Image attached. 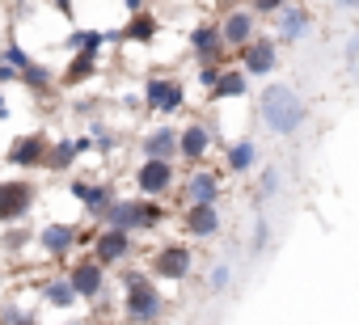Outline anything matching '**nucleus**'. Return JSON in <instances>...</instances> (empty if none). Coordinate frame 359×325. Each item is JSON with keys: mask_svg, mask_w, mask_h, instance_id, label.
Here are the masks:
<instances>
[{"mask_svg": "<svg viewBox=\"0 0 359 325\" xmlns=\"http://www.w3.org/2000/svg\"><path fill=\"white\" fill-rule=\"evenodd\" d=\"M258 110H262V123H266L275 135H292V131H300V123H304V102H300V93L287 89V85H271V89L262 93Z\"/></svg>", "mask_w": 359, "mask_h": 325, "instance_id": "obj_1", "label": "nucleus"}, {"mask_svg": "<svg viewBox=\"0 0 359 325\" xmlns=\"http://www.w3.org/2000/svg\"><path fill=\"white\" fill-rule=\"evenodd\" d=\"M182 233H191L199 241L216 237L220 233V207L216 203H187L182 207Z\"/></svg>", "mask_w": 359, "mask_h": 325, "instance_id": "obj_2", "label": "nucleus"}, {"mask_svg": "<svg viewBox=\"0 0 359 325\" xmlns=\"http://www.w3.org/2000/svg\"><path fill=\"white\" fill-rule=\"evenodd\" d=\"M191 266H195V254L187 245H165L152 258V275H161V279H187Z\"/></svg>", "mask_w": 359, "mask_h": 325, "instance_id": "obj_3", "label": "nucleus"}, {"mask_svg": "<svg viewBox=\"0 0 359 325\" xmlns=\"http://www.w3.org/2000/svg\"><path fill=\"white\" fill-rule=\"evenodd\" d=\"M169 182H173V165H169V156H148L144 165H140V174H135L140 195H165V191H169Z\"/></svg>", "mask_w": 359, "mask_h": 325, "instance_id": "obj_4", "label": "nucleus"}, {"mask_svg": "<svg viewBox=\"0 0 359 325\" xmlns=\"http://www.w3.org/2000/svg\"><path fill=\"white\" fill-rule=\"evenodd\" d=\"M47 152H51L47 135H22V139H13V148H9V165L47 170Z\"/></svg>", "mask_w": 359, "mask_h": 325, "instance_id": "obj_5", "label": "nucleus"}, {"mask_svg": "<svg viewBox=\"0 0 359 325\" xmlns=\"http://www.w3.org/2000/svg\"><path fill=\"white\" fill-rule=\"evenodd\" d=\"M182 97H187L182 81H161V76H152V81H148V89H144L148 110H161V114H173L177 106H182Z\"/></svg>", "mask_w": 359, "mask_h": 325, "instance_id": "obj_6", "label": "nucleus"}, {"mask_svg": "<svg viewBox=\"0 0 359 325\" xmlns=\"http://www.w3.org/2000/svg\"><path fill=\"white\" fill-rule=\"evenodd\" d=\"M123 312H127L131 321H152V317L161 312V291L152 287V279H148V283H140V287H127Z\"/></svg>", "mask_w": 359, "mask_h": 325, "instance_id": "obj_7", "label": "nucleus"}, {"mask_svg": "<svg viewBox=\"0 0 359 325\" xmlns=\"http://www.w3.org/2000/svg\"><path fill=\"white\" fill-rule=\"evenodd\" d=\"M30 203H34V186L30 182H0V220H18V216H26L30 212Z\"/></svg>", "mask_w": 359, "mask_h": 325, "instance_id": "obj_8", "label": "nucleus"}, {"mask_svg": "<svg viewBox=\"0 0 359 325\" xmlns=\"http://www.w3.org/2000/svg\"><path fill=\"white\" fill-rule=\"evenodd\" d=\"M241 68H245L250 76H266V72L275 68V43L262 39V34H254V39L241 47Z\"/></svg>", "mask_w": 359, "mask_h": 325, "instance_id": "obj_9", "label": "nucleus"}, {"mask_svg": "<svg viewBox=\"0 0 359 325\" xmlns=\"http://www.w3.org/2000/svg\"><path fill=\"white\" fill-rule=\"evenodd\" d=\"M127 245H131V233H127V228H106V233L97 237V245H93V258H97L102 266H114V262L127 254Z\"/></svg>", "mask_w": 359, "mask_h": 325, "instance_id": "obj_10", "label": "nucleus"}, {"mask_svg": "<svg viewBox=\"0 0 359 325\" xmlns=\"http://www.w3.org/2000/svg\"><path fill=\"white\" fill-rule=\"evenodd\" d=\"M254 9H237V13H229L224 18V26H220V34H224V43L229 47H245L250 39H254Z\"/></svg>", "mask_w": 359, "mask_h": 325, "instance_id": "obj_11", "label": "nucleus"}, {"mask_svg": "<svg viewBox=\"0 0 359 325\" xmlns=\"http://www.w3.org/2000/svg\"><path fill=\"white\" fill-rule=\"evenodd\" d=\"M191 47H195L199 64H220V55H224V34H220L216 26H199V30L191 34Z\"/></svg>", "mask_w": 359, "mask_h": 325, "instance_id": "obj_12", "label": "nucleus"}, {"mask_svg": "<svg viewBox=\"0 0 359 325\" xmlns=\"http://www.w3.org/2000/svg\"><path fill=\"white\" fill-rule=\"evenodd\" d=\"M68 279H72V287H76V296H85V300H93V296L102 291V262H97V258H85V262H76Z\"/></svg>", "mask_w": 359, "mask_h": 325, "instance_id": "obj_13", "label": "nucleus"}, {"mask_svg": "<svg viewBox=\"0 0 359 325\" xmlns=\"http://www.w3.org/2000/svg\"><path fill=\"white\" fill-rule=\"evenodd\" d=\"M220 199V178L216 174H191L182 186V203H216Z\"/></svg>", "mask_w": 359, "mask_h": 325, "instance_id": "obj_14", "label": "nucleus"}, {"mask_svg": "<svg viewBox=\"0 0 359 325\" xmlns=\"http://www.w3.org/2000/svg\"><path fill=\"white\" fill-rule=\"evenodd\" d=\"M208 144H212V135H208V127H199V123L177 135V152H182L187 160H199V156L208 152Z\"/></svg>", "mask_w": 359, "mask_h": 325, "instance_id": "obj_15", "label": "nucleus"}, {"mask_svg": "<svg viewBox=\"0 0 359 325\" xmlns=\"http://www.w3.org/2000/svg\"><path fill=\"white\" fill-rule=\"evenodd\" d=\"M279 30H283V39H287V43L304 39V34H309V13L287 0V5H283V18H279Z\"/></svg>", "mask_w": 359, "mask_h": 325, "instance_id": "obj_16", "label": "nucleus"}, {"mask_svg": "<svg viewBox=\"0 0 359 325\" xmlns=\"http://www.w3.org/2000/svg\"><path fill=\"white\" fill-rule=\"evenodd\" d=\"M245 85H250V72L237 68V72H220V81L212 85V97H245Z\"/></svg>", "mask_w": 359, "mask_h": 325, "instance_id": "obj_17", "label": "nucleus"}, {"mask_svg": "<svg viewBox=\"0 0 359 325\" xmlns=\"http://www.w3.org/2000/svg\"><path fill=\"white\" fill-rule=\"evenodd\" d=\"M72 195H76L89 212H97V216L110 207V191H106V186H93V182H72Z\"/></svg>", "mask_w": 359, "mask_h": 325, "instance_id": "obj_18", "label": "nucleus"}, {"mask_svg": "<svg viewBox=\"0 0 359 325\" xmlns=\"http://www.w3.org/2000/svg\"><path fill=\"white\" fill-rule=\"evenodd\" d=\"M39 241H43L47 254H68V245L76 241V233H72L68 224H47V228L39 233Z\"/></svg>", "mask_w": 359, "mask_h": 325, "instance_id": "obj_19", "label": "nucleus"}, {"mask_svg": "<svg viewBox=\"0 0 359 325\" xmlns=\"http://www.w3.org/2000/svg\"><path fill=\"white\" fill-rule=\"evenodd\" d=\"M156 30H161V26H156V18H152V13H135V18L127 22L123 39H135V43H152V39H156Z\"/></svg>", "mask_w": 359, "mask_h": 325, "instance_id": "obj_20", "label": "nucleus"}, {"mask_svg": "<svg viewBox=\"0 0 359 325\" xmlns=\"http://www.w3.org/2000/svg\"><path fill=\"white\" fill-rule=\"evenodd\" d=\"M254 160H258L254 139H241V144H233V148H229V165H233L237 174H250V170H254Z\"/></svg>", "mask_w": 359, "mask_h": 325, "instance_id": "obj_21", "label": "nucleus"}, {"mask_svg": "<svg viewBox=\"0 0 359 325\" xmlns=\"http://www.w3.org/2000/svg\"><path fill=\"white\" fill-rule=\"evenodd\" d=\"M177 148V135H173V127H161V131H152L148 139H144V152L148 156H169Z\"/></svg>", "mask_w": 359, "mask_h": 325, "instance_id": "obj_22", "label": "nucleus"}, {"mask_svg": "<svg viewBox=\"0 0 359 325\" xmlns=\"http://www.w3.org/2000/svg\"><path fill=\"white\" fill-rule=\"evenodd\" d=\"M93 72H97V51H85V47H81V55L72 60V68L64 72V81H68V85H76L81 76H93Z\"/></svg>", "mask_w": 359, "mask_h": 325, "instance_id": "obj_23", "label": "nucleus"}, {"mask_svg": "<svg viewBox=\"0 0 359 325\" xmlns=\"http://www.w3.org/2000/svg\"><path fill=\"white\" fill-rule=\"evenodd\" d=\"M152 224H161V207L144 195V199H135V233H148Z\"/></svg>", "mask_w": 359, "mask_h": 325, "instance_id": "obj_24", "label": "nucleus"}, {"mask_svg": "<svg viewBox=\"0 0 359 325\" xmlns=\"http://www.w3.org/2000/svg\"><path fill=\"white\" fill-rule=\"evenodd\" d=\"M76 152H81V148H76V139H72V144H55V148L47 152V170H68Z\"/></svg>", "mask_w": 359, "mask_h": 325, "instance_id": "obj_25", "label": "nucleus"}, {"mask_svg": "<svg viewBox=\"0 0 359 325\" xmlns=\"http://www.w3.org/2000/svg\"><path fill=\"white\" fill-rule=\"evenodd\" d=\"M43 296H47V304L68 308V304L76 300V287H72V279H68V283H47V291H43Z\"/></svg>", "mask_w": 359, "mask_h": 325, "instance_id": "obj_26", "label": "nucleus"}, {"mask_svg": "<svg viewBox=\"0 0 359 325\" xmlns=\"http://www.w3.org/2000/svg\"><path fill=\"white\" fill-rule=\"evenodd\" d=\"M68 43H72V47H85V51H97V47L106 43V34H102V30H85V34H72Z\"/></svg>", "mask_w": 359, "mask_h": 325, "instance_id": "obj_27", "label": "nucleus"}, {"mask_svg": "<svg viewBox=\"0 0 359 325\" xmlns=\"http://www.w3.org/2000/svg\"><path fill=\"white\" fill-rule=\"evenodd\" d=\"M22 76H26V85H30V89H43V85L51 81V72H47V68H39V64H30Z\"/></svg>", "mask_w": 359, "mask_h": 325, "instance_id": "obj_28", "label": "nucleus"}, {"mask_svg": "<svg viewBox=\"0 0 359 325\" xmlns=\"http://www.w3.org/2000/svg\"><path fill=\"white\" fill-rule=\"evenodd\" d=\"M5 60H9V64H13V68H18V72H26V68H30V55H26V51H22V47H18V43H13V47H9V51H5Z\"/></svg>", "mask_w": 359, "mask_h": 325, "instance_id": "obj_29", "label": "nucleus"}, {"mask_svg": "<svg viewBox=\"0 0 359 325\" xmlns=\"http://www.w3.org/2000/svg\"><path fill=\"white\" fill-rule=\"evenodd\" d=\"M250 5H254V13H279L287 0H250Z\"/></svg>", "mask_w": 359, "mask_h": 325, "instance_id": "obj_30", "label": "nucleus"}, {"mask_svg": "<svg viewBox=\"0 0 359 325\" xmlns=\"http://www.w3.org/2000/svg\"><path fill=\"white\" fill-rule=\"evenodd\" d=\"M212 287H229V262H220V266L212 270Z\"/></svg>", "mask_w": 359, "mask_h": 325, "instance_id": "obj_31", "label": "nucleus"}, {"mask_svg": "<svg viewBox=\"0 0 359 325\" xmlns=\"http://www.w3.org/2000/svg\"><path fill=\"white\" fill-rule=\"evenodd\" d=\"M346 55H351V64H355V60H359V34H355V39H351V43H346Z\"/></svg>", "mask_w": 359, "mask_h": 325, "instance_id": "obj_32", "label": "nucleus"}, {"mask_svg": "<svg viewBox=\"0 0 359 325\" xmlns=\"http://www.w3.org/2000/svg\"><path fill=\"white\" fill-rule=\"evenodd\" d=\"M338 5H342V9H359V0H338Z\"/></svg>", "mask_w": 359, "mask_h": 325, "instance_id": "obj_33", "label": "nucleus"}, {"mask_svg": "<svg viewBox=\"0 0 359 325\" xmlns=\"http://www.w3.org/2000/svg\"><path fill=\"white\" fill-rule=\"evenodd\" d=\"M123 5H127V9H140V5H144V0H123Z\"/></svg>", "mask_w": 359, "mask_h": 325, "instance_id": "obj_34", "label": "nucleus"}, {"mask_svg": "<svg viewBox=\"0 0 359 325\" xmlns=\"http://www.w3.org/2000/svg\"><path fill=\"white\" fill-rule=\"evenodd\" d=\"M0 114H5V110H0Z\"/></svg>", "mask_w": 359, "mask_h": 325, "instance_id": "obj_35", "label": "nucleus"}]
</instances>
